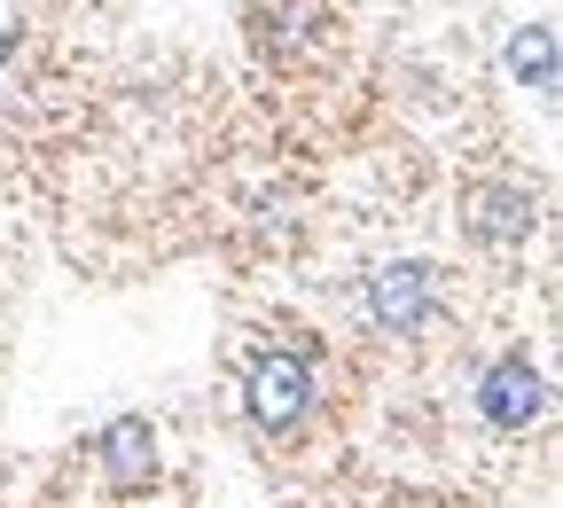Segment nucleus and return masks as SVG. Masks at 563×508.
Listing matches in <instances>:
<instances>
[{"instance_id": "nucleus-1", "label": "nucleus", "mask_w": 563, "mask_h": 508, "mask_svg": "<svg viewBox=\"0 0 563 508\" xmlns=\"http://www.w3.org/2000/svg\"><path fill=\"white\" fill-rule=\"evenodd\" d=\"M243 407H251L258 430L290 439V430L313 415V368H306V352H258L251 376H243Z\"/></svg>"}, {"instance_id": "nucleus-6", "label": "nucleus", "mask_w": 563, "mask_h": 508, "mask_svg": "<svg viewBox=\"0 0 563 508\" xmlns=\"http://www.w3.org/2000/svg\"><path fill=\"white\" fill-rule=\"evenodd\" d=\"M509 79L532 87V95H555V32L548 24H525L509 40Z\"/></svg>"}, {"instance_id": "nucleus-2", "label": "nucleus", "mask_w": 563, "mask_h": 508, "mask_svg": "<svg viewBox=\"0 0 563 508\" xmlns=\"http://www.w3.org/2000/svg\"><path fill=\"white\" fill-rule=\"evenodd\" d=\"M431 313H439V266L391 258V266L368 274V321H376L384 336H415Z\"/></svg>"}, {"instance_id": "nucleus-3", "label": "nucleus", "mask_w": 563, "mask_h": 508, "mask_svg": "<svg viewBox=\"0 0 563 508\" xmlns=\"http://www.w3.org/2000/svg\"><path fill=\"white\" fill-rule=\"evenodd\" d=\"M477 415H485L493 430H525V422H540V415H548V376L532 368L525 352L493 360V368L477 376Z\"/></svg>"}, {"instance_id": "nucleus-4", "label": "nucleus", "mask_w": 563, "mask_h": 508, "mask_svg": "<svg viewBox=\"0 0 563 508\" xmlns=\"http://www.w3.org/2000/svg\"><path fill=\"white\" fill-rule=\"evenodd\" d=\"M462 228L477 243H525L532 235V196L509 188V180H477V188H462Z\"/></svg>"}, {"instance_id": "nucleus-5", "label": "nucleus", "mask_w": 563, "mask_h": 508, "mask_svg": "<svg viewBox=\"0 0 563 508\" xmlns=\"http://www.w3.org/2000/svg\"><path fill=\"white\" fill-rule=\"evenodd\" d=\"M102 477L118 485V493H133V485H150L157 477V430H150V415H118L110 430H102Z\"/></svg>"}]
</instances>
